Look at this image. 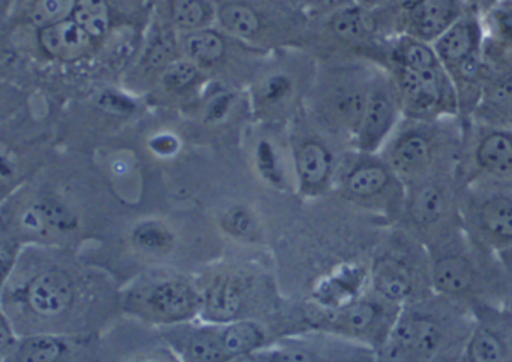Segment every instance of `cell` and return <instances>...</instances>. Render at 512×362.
I'll return each mask as SVG.
<instances>
[{"instance_id": "31", "label": "cell", "mask_w": 512, "mask_h": 362, "mask_svg": "<svg viewBox=\"0 0 512 362\" xmlns=\"http://www.w3.org/2000/svg\"><path fill=\"white\" fill-rule=\"evenodd\" d=\"M199 76L196 65L190 61H176L164 70L163 83L169 91L188 88Z\"/></svg>"}, {"instance_id": "45", "label": "cell", "mask_w": 512, "mask_h": 362, "mask_svg": "<svg viewBox=\"0 0 512 362\" xmlns=\"http://www.w3.org/2000/svg\"><path fill=\"white\" fill-rule=\"evenodd\" d=\"M355 2L361 7L368 8V10H376V8L389 4L391 0H355Z\"/></svg>"}, {"instance_id": "18", "label": "cell", "mask_w": 512, "mask_h": 362, "mask_svg": "<svg viewBox=\"0 0 512 362\" xmlns=\"http://www.w3.org/2000/svg\"><path fill=\"white\" fill-rule=\"evenodd\" d=\"M149 305L167 319H187L199 308V296L182 281H164L149 293Z\"/></svg>"}, {"instance_id": "28", "label": "cell", "mask_w": 512, "mask_h": 362, "mask_svg": "<svg viewBox=\"0 0 512 362\" xmlns=\"http://www.w3.org/2000/svg\"><path fill=\"white\" fill-rule=\"evenodd\" d=\"M35 208L43 215L47 227L61 230V232H68L77 226V217L67 205L58 202V200L46 199L41 200L35 205Z\"/></svg>"}, {"instance_id": "42", "label": "cell", "mask_w": 512, "mask_h": 362, "mask_svg": "<svg viewBox=\"0 0 512 362\" xmlns=\"http://www.w3.org/2000/svg\"><path fill=\"white\" fill-rule=\"evenodd\" d=\"M152 148L161 155H170L178 149V142L172 136H160L152 142Z\"/></svg>"}, {"instance_id": "23", "label": "cell", "mask_w": 512, "mask_h": 362, "mask_svg": "<svg viewBox=\"0 0 512 362\" xmlns=\"http://www.w3.org/2000/svg\"><path fill=\"white\" fill-rule=\"evenodd\" d=\"M64 343L52 335H35L19 344L17 362H58Z\"/></svg>"}, {"instance_id": "26", "label": "cell", "mask_w": 512, "mask_h": 362, "mask_svg": "<svg viewBox=\"0 0 512 362\" xmlns=\"http://www.w3.org/2000/svg\"><path fill=\"white\" fill-rule=\"evenodd\" d=\"M133 241L140 250L158 253V251L167 250L173 244V236L163 224L149 221V223L140 224L134 230Z\"/></svg>"}, {"instance_id": "1", "label": "cell", "mask_w": 512, "mask_h": 362, "mask_svg": "<svg viewBox=\"0 0 512 362\" xmlns=\"http://www.w3.org/2000/svg\"><path fill=\"white\" fill-rule=\"evenodd\" d=\"M473 325L469 307L433 293L403 305L376 362H458Z\"/></svg>"}, {"instance_id": "7", "label": "cell", "mask_w": 512, "mask_h": 362, "mask_svg": "<svg viewBox=\"0 0 512 362\" xmlns=\"http://www.w3.org/2000/svg\"><path fill=\"white\" fill-rule=\"evenodd\" d=\"M460 190H512V130L463 119Z\"/></svg>"}, {"instance_id": "3", "label": "cell", "mask_w": 512, "mask_h": 362, "mask_svg": "<svg viewBox=\"0 0 512 362\" xmlns=\"http://www.w3.org/2000/svg\"><path fill=\"white\" fill-rule=\"evenodd\" d=\"M383 68L397 85L404 118H461L457 89L433 44L398 35L389 41Z\"/></svg>"}, {"instance_id": "36", "label": "cell", "mask_w": 512, "mask_h": 362, "mask_svg": "<svg viewBox=\"0 0 512 362\" xmlns=\"http://www.w3.org/2000/svg\"><path fill=\"white\" fill-rule=\"evenodd\" d=\"M290 92V80L284 76L272 77L263 85V98L266 101H278Z\"/></svg>"}, {"instance_id": "38", "label": "cell", "mask_w": 512, "mask_h": 362, "mask_svg": "<svg viewBox=\"0 0 512 362\" xmlns=\"http://www.w3.org/2000/svg\"><path fill=\"white\" fill-rule=\"evenodd\" d=\"M22 223L26 229L32 230V232H43V230L47 229L43 215L40 214V211L35 206L23 214Z\"/></svg>"}, {"instance_id": "13", "label": "cell", "mask_w": 512, "mask_h": 362, "mask_svg": "<svg viewBox=\"0 0 512 362\" xmlns=\"http://www.w3.org/2000/svg\"><path fill=\"white\" fill-rule=\"evenodd\" d=\"M395 37L406 35L434 44L469 8L464 0H391L383 5Z\"/></svg>"}, {"instance_id": "44", "label": "cell", "mask_w": 512, "mask_h": 362, "mask_svg": "<svg viewBox=\"0 0 512 362\" xmlns=\"http://www.w3.org/2000/svg\"><path fill=\"white\" fill-rule=\"evenodd\" d=\"M17 251L13 248H8L5 244L0 250V263H2V271H4V277L7 278L10 269H13L14 262H16Z\"/></svg>"}, {"instance_id": "4", "label": "cell", "mask_w": 512, "mask_h": 362, "mask_svg": "<svg viewBox=\"0 0 512 362\" xmlns=\"http://www.w3.org/2000/svg\"><path fill=\"white\" fill-rule=\"evenodd\" d=\"M463 133L461 118H403L379 155L406 187L437 176L457 175Z\"/></svg>"}, {"instance_id": "40", "label": "cell", "mask_w": 512, "mask_h": 362, "mask_svg": "<svg viewBox=\"0 0 512 362\" xmlns=\"http://www.w3.org/2000/svg\"><path fill=\"white\" fill-rule=\"evenodd\" d=\"M316 10L323 11V13H335V11L343 10V8L350 7L356 4L355 0H310Z\"/></svg>"}, {"instance_id": "27", "label": "cell", "mask_w": 512, "mask_h": 362, "mask_svg": "<svg viewBox=\"0 0 512 362\" xmlns=\"http://www.w3.org/2000/svg\"><path fill=\"white\" fill-rule=\"evenodd\" d=\"M188 353L194 362H224L229 359L224 353L221 335L214 332H199L194 335L188 346Z\"/></svg>"}, {"instance_id": "17", "label": "cell", "mask_w": 512, "mask_h": 362, "mask_svg": "<svg viewBox=\"0 0 512 362\" xmlns=\"http://www.w3.org/2000/svg\"><path fill=\"white\" fill-rule=\"evenodd\" d=\"M299 179L305 190H323L334 173V155L325 143L319 140H308L299 149L296 157Z\"/></svg>"}, {"instance_id": "6", "label": "cell", "mask_w": 512, "mask_h": 362, "mask_svg": "<svg viewBox=\"0 0 512 362\" xmlns=\"http://www.w3.org/2000/svg\"><path fill=\"white\" fill-rule=\"evenodd\" d=\"M484 43L485 29L481 14L467 10L433 44L440 62L457 89L461 119H469L475 112L488 77Z\"/></svg>"}, {"instance_id": "5", "label": "cell", "mask_w": 512, "mask_h": 362, "mask_svg": "<svg viewBox=\"0 0 512 362\" xmlns=\"http://www.w3.org/2000/svg\"><path fill=\"white\" fill-rule=\"evenodd\" d=\"M368 278L370 290L401 307L434 293L427 247L400 227L376 248Z\"/></svg>"}, {"instance_id": "15", "label": "cell", "mask_w": 512, "mask_h": 362, "mask_svg": "<svg viewBox=\"0 0 512 362\" xmlns=\"http://www.w3.org/2000/svg\"><path fill=\"white\" fill-rule=\"evenodd\" d=\"M469 119L512 130V70L488 74L478 106Z\"/></svg>"}, {"instance_id": "16", "label": "cell", "mask_w": 512, "mask_h": 362, "mask_svg": "<svg viewBox=\"0 0 512 362\" xmlns=\"http://www.w3.org/2000/svg\"><path fill=\"white\" fill-rule=\"evenodd\" d=\"M73 298V280L67 272L58 269L43 272L29 284V305L41 316H58L64 313Z\"/></svg>"}, {"instance_id": "19", "label": "cell", "mask_w": 512, "mask_h": 362, "mask_svg": "<svg viewBox=\"0 0 512 362\" xmlns=\"http://www.w3.org/2000/svg\"><path fill=\"white\" fill-rule=\"evenodd\" d=\"M88 32L76 20H62L41 29L40 41L44 49L56 58H74L89 44Z\"/></svg>"}, {"instance_id": "11", "label": "cell", "mask_w": 512, "mask_h": 362, "mask_svg": "<svg viewBox=\"0 0 512 362\" xmlns=\"http://www.w3.org/2000/svg\"><path fill=\"white\" fill-rule=\"evenodd\" d=\"M460 214L470 241L494 254L512 248V190H460Z\"/></svg>"}, {"instance_id": "10", "label": "cell", "mask_w": 512, "mask_h": 362, "mask_svg": "<svg viewBox=\"0 0 512 362\" xmlns=\"http://www.w3.org/2000/svg\"><path fill=\"white\" fill-rule=\"evenodd\" d=\"M401 308L370 290L346 304L317 311L313 317L317 326L377 350L391 334Z\"/></svg>"}, {"instance_id": "8", "label": "cell", "mask_w": 512, "mask_h": 362, "mask_svg": "<svg viewBox=\"0 0 512 362\" xmlns=\"http://www.w3.org/2000/svg\"><path fill=\"white\" fill-rule=\"evenodd\" d=\"M428 247L463 232L457 175H443L407 187L397 226Z\"/></svg>"}, {"instance_id": "29", "label": "cell", "mask_w": 512, "mask_h": 362, "mask_svg": "<svg viewBox=\"0 0 512 362\" xmlns=\"http://www.w3.org/2000/svg\"><path fill=\"white\" fill-rule=\"evenodd\" d=\"M76 4L77 0H40L34 11V22L43 28L55 25L74 13Z\"/></svg>"}, {"instance_id": "37", "label": "cell", "mask_w": 512, "mask_h": 362, "mask_svg": "<svg viewBox=\"0 0 512 362\" xmlns=\"http://www.w3.org/2000/svg\"><path fill=\"white\" fill-rule=\"evenodd\" d=\"M269 362H317V359L308 350L286 349L275 352Z\"/></svg>"}, {"instance_id": "41", "label": "cell", "mask_w": 512, "mask_h": 362, "mask_svg": "<svg viewBox=\"0 0 512 362\" xmlns=\"http://www.w3.org/2000/svg\"><path fill=\"white\" fill-rule=\"evenodd\" d=\"M506 275V289H508V308L512 311V248L499 254Z\"/></svg>"}, {"instance_id": "12", "label": "cell", "mask_w": 512, "mask_h": 362, "mask_svg": "<svg viewBox=\"0 0 512 362\" xmlns=\"http://www.w3.org/2000/svg\"><path fill=\"white\" fill-rule=\"evenodd\" d=\"M403 118L397 85L389 71L377 65L371 77L364 116L353 140L356 151L379 154Z\"/></svg>"}, {"instance_id": "9", "label": "cell", "mask_w": 512, "mask_h": 362, "mask_svg": "<svg viewBox=\"0 0 512 362\" xmlns=\"http://www.w3.org/2000/svg\"><path fill=\"white\" fill-rule=\"evenodd\" d=\"M344 194L374 218L397 226L407 187L379 154L356 151L343 175Z\"/></svg>"}, {"instance_id": "32", "label": "cell", "mask_w": 512, "mask_h": 362, "mask_svg": "<svg viewBox=\"0 0 512 362\" xmlns=\"http://www.w3.org/2000/svg\"><path fill=\"white\" fill-rule=\"evenodd\" d=\"M223 226L227 232L239 239L253 238L256 233V220L248 209L236 206L224 214Z\"/></svg>"}, {"instance_id": "2", "label": "cell", "mask_w": 512, "mask_h": 362, "mask_svg": "<svg viewBox=\"0 0 512 362\" xmlns=\"http://www.w3.org/2000/svg\"><path fill=\"white\" fill-rule=\"evenodd\" d=\"M431 289L466 305H508L506 275L499 254L476 245L460 232L428 245Z\"/></svg>"}, {"instance_id": "25", "label": "cell", "mask_w": 512, "mask_h": 362, "mask_svg": "<svg viewBox=\"0 0 512 362\" xmlns=\"http://www.w3.org/2000/svg\"><path fill=\"white\" fill-rule=\"evenodd\" d=\"M224 41L220 35L211 31L193 32L185 40V52L191 59L203 64L217 62L224 55Z\"/></svg>"}, {"instance_id": "34", "label": "cell", "mask_w": 512, "mask_h": 362, "mask_svg": "<svg viewBox=\"0 0 512 362\" xmlns=\"http://www.w3.org/2000/svg\"><path fill=\"white\" fill-rule=\"evenodd\" d=\"M98 104L101 109L106 112L116 113V115H127L134 110V103H131L128 98L122 97V95L115 94V92H106L98 98Z\"/></svg>"}, {"instance_id": "35", "label": "cell", "mask_w": 512, "mask_h": 362, "mask_svg": "<svg viewBox=\"0 0 512 362\" xmlns=\"http://www.w3.org/2000/svg\"><path fill=\"white\" fill-rule=\"evenodd\" d=\"M232 104V95L227 94V92L217 95V97L212 98V100L209 101L208 106H206V119L212 122L221 121V119L226 118L227 113L230 112Z\"/></svg>"}, {"instance_id": "14", "label": "cell", "mask_w": 512, "mask_h": 362, "mask_svg": "<svg viewBox=\"0 0 512 362\" xmlns=\"http://www.w3.org/2000/svg\"><path fill=\"white\" fill-rule=\"evenodd\" d=\"M475 325L458 362H512V311L508 305L472 308Z\"/></svg>"}, {"instance_id": "30", "label": "cell", "mask_w": 512, "mask_h": 362, "mask_svg": "<svg viewBox=\"0 0 512 362\" xmlns=\"http://www.w3.org/2000/svg\"><path fill=\"white\" fill-rule=\"evenodd\" d=\"M173 20L181 29L196 31L205 20V7L200 0H175Z\"/></svg>"}, {"instance_id": "24", "label": "cell", "mask_w": 512, "mask_h": 362, "mask_svg": "<svg viewBox=\"0 0 512 362\" xmlns=\"http://www.w3.org/2000/svg\"><path fill=\"white\" fill-rule=\"evenodd\" d=\"M221 25L227 31L233 32L238 37L250 38L256 35L260 29V20L257 14L247 5L229 4L220 10Z\"/></svg>"}, {"instance_id": "22", "label": "cell", "mask_w": 512, "mask_h": 362, "mask_svg": "<svg viewBox=\"0 0 512 362\" xmlns=\"http://www.w3.org/2000/svg\"><path fill=\"white\" fill-rule=\"evenodd\" d=\"M74 20L91 38H101L109 29V8L106 0H77Z\"/></svg>"}, {"instance_id": "33", "label": "cell", "mask_w": 512, "mask_h": 362, "mask_svg": "<svg viewBox=\"0 0 512 362\" xmlns=\"http://www.w3.org/2000/svg\"><path fill=\"white\" fill-rule=\"evenodd\" d=\"M257 157H259V166L263 175L277 182L280 179V172H278L277 158H275L274 149L271 148V145L266 142L260 143Z\"/></svg>"}, {"instance_id": "43", "label": "cell", "mask_w": 512, "mask_h": 362, "mask_svg": "<svg viewBox=\"0 0 512 362\" xmlns=\"http://www.w3.org/2000/svg\"><path fill=\"white\" fill-rule=\"evenodd\" d=\"M499 2L500 0H464V4H466L469 10L476 11V13L481 14L482 17L490 13Z\"/></svg>"}, {"instance_id": "20", "label": "cell", "mask_w": 512, "mask_h": 362, "mask_svg": "<svg viewBox=\"0 0 512 362\" xmlns=\"http://www.w3.org/2000/svg\"><path fill=\"white\" fill-rule=\"evenodd\" d=\"M242 295L233 281H217L206 295V313L215 320H230L241 310Z\"/></svg>"}, {"instance_id": "21", "label": "cell", "mask_w": 512, "mask_h": 362, "mask_svg": "<svg viewBox=\"0 0 512 362\" xmlns=\"http://www.w3.org/2000/svg\"><path fill=\"white\" fill-rule=\"evenodd\" d=\"M265 340L262 329L253 322H236L221 334L224 353L227 358L253 352Z\"/></svg>"}, {"instance_id": "39", "label": "cell", "mask_w": 512, "mask_h": 362, "mask_svg": "<svg viewBox=\"0 0 512 362\" xmlns=\"http://www.w3.org/2000/svg\"><path fill=\"white\" fill-rule=\"evenodd\" d=\"M17 341L14 337L13 329H11L10 323H8L7 317L2 316V323H0V349L4 356L8 355V350L14 349Z\"/></svg>"}]
</instances>
